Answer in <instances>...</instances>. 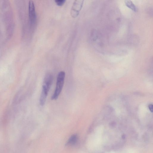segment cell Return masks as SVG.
Here are the masks:
<instances>
[{
	"label": "cell",
	"instance_id": "1",
	"mask_svg": "<svg viewBox=\"0 0 153 153\" xmlns=\"http://www.w3.org/2000/svg\"><path fill=\"white\" fill-rule=\"evenodd\" d=\"M65 77V73L64 72L61 71L59 73L57 77L55 90L51 98L52 100H56L58 98L62 91Z\"/></svg>",
	"mask_w": 153,
	"mask_h": 153
},
{
	"label": "cell",
	"instance_id": "2",
	"mask_svg": "<svg viewBox=\"0 0 153 153\" xmlns=\"http://www.w3.org/2000/svg\"><path fill=\"white\" fill-rule=\"evenodd\" d=\"M83 0H76L74 2L71 10L70 14L73 18L77 17L81 10L84 3Z\"/></svg>",
	"mask_w": 153,
	"mask_h": 153
},
{
	"label": "cell",
	"instance_id": "3",
	"mask_svg": "<svg viewBox=\"0 0 153 153\" xmlns=\"http://www.w3.org/2000/svg\"><path fill=\"white\" fill-rule=\"evenodd\" d=\"M53 81V75L50 73H47L44 78L42 91L48 94L52 84Z\"/></svg>",
	"mask_w": 153,
	"mask_h": 153
},
{
	"label": "cell",
	"instance_id": "4",
	"mask_svg": "<svg viewBox=\"0 0 153 153\" xmlns=\"http://www.w3.org/2000/svg\"><path fill=\"white\" fill-rule=\"evenodd\" d=\"M29 18L31 25H33L36 21V16L34 4L32 1L29 3Z\"/></svg>",
	"mask_w": 153,
	"mask_h": 153
},
{
	"label": "cell",
	"instance_id": "5",
	"mask_svg": "<svg viewBox=\"0 0 153 153\" xmlns=\"http://www.w3.org/2000/svg\"><path fill=\"white\" fill-rule=\"evenodd\" d=\"M78 137L76 135H73L69 138L67 143V145L72 146L74 145L77 142Z\"/></svg>",
	"mask_w": 153,
	"mask_h": 153
},
{
	"label": "cell",
	"instance_id": "6",
	"mask_svg": "<svg viewBox=\"0 0 153 153\" xmlns=\"http://www.w3.org/2000/svg\"><path fill=\"white\" fill-rule=\"evenodd\" d=\"M126 5L134 11L136 12L137 8L133 3L131 1H125Z\"/></svg>",
	"mask_w": 153,
	"mask_h": 153
},
{
	"label": "cell",
	"instance_id": "7",
	"mask_svg": "<svg viewBox=\"0 0 153 153\" xmlns=\"http://www.w3.org/2000/svg\"><path fill=\"white\" fill-rule=\"evenodd\" d=\"M55 2L58 5L61 6L64 4L66 1L65 0H55Z\"/></svg>",
	"mask_w": 153,
	"mask_h": 153
},
{
	"label": "cell",
	"instance_id": "8",
	"mask_svg": "<svg viewBox=\"0 0 153 153\" xmlns=\"http://www.w3.org/2000/svg\"><path fill=\"white\" fill-rule=\"evenodd\" d=\"M149 109L150 110V111L151 112H153V106L152 105H150L149 106Z\"/></svg>",
	"mask_w": 153,
	"mask_h": 153
},
{
	"label": "cell",
	"instance_id": "9",
	"mask_svg": "<svg viewBox=\"0 0 153 153\" xmlns=\"http://www.w3.org/2000/svg\"><path fill=\"white\" fill-rule=\"evenodd\" d=\"M123 153H133V152L132 150H126L124 151V152Z\"/></svg>",
	"mask_w": 153,
	"mask_h": 153
},
{
	"label": "cell",
	"instance_id": "10",
	"mask_svg": "<svg viewBox=\"0 0 153 153\" xmlns=\"http://www.w3.org/2000/svg\"></svg>",
	"mask_w": 153,
	"mask_h": 153
}]
</instances>
